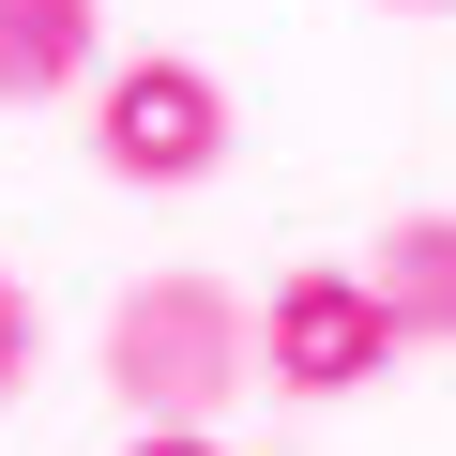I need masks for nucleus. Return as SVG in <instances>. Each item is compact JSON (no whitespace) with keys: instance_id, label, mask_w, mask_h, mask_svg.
Here are the masks:
<instances>
[{"instance_id":"nucleus-6","label":"nucleus","mask_w":456,"mask_h":456,"mask_svg":"<svg viewBox=\"0 0 456 456\" xmlns=\"http://www.w3.org/2000/svg\"><path fill=\"white\" fill-rule=\"evenodd\" d=\"M31 350H46V320H31V289L0 274V411H16V380H31Z\"/></svg>"},{"instance_id":"nucleus-3","label":"nucleus","mask_w":456,"mask_h":456,"mask_svg":"<svg viewBox=\"0 0 456 456\" xmlns=\"http://www.w3.org/2000/svg\"><path fill=\"white\" fill-rule=\"evenodd\" d=\"M395 350H411V335L380 320V289H365L350 259H289V274L259 289V380H289V395H365Z\"/></svg>"},{"instance_id":"nucleus-4","label":"nucleus","mask_w":456,"mask_h":456,"mask_svg":"<svg viewBox=\"0 0 456 456\" xmlns=\"http://www.w3.org/2000/svg\"><path fill=\"white\" fill-rule=\"evenodd\" d=\"M107 77V0H0V107H61Z\"/></svg>"},{"instance_id":"nucleus-5","label":"nucleus","mask_w":456,"mask_h":456,"mask_svg":"<svg viewBox=\"0 0 456 456\" xmlns=\"http://www.w3.org/2000/svg\"><path fill=\"white\" fill-rule=\"evenodd\" d=\"M365 289L411 350H456V213H395L380 244H365Z\"/></svg>"},{"instance_id":"nucleus-1","label":"nucleus","mask_w":456,"mask_h":456,"mask_svg":"<svg viewBox=\"0 0 456 456\" xmlns=\"http://www.w3.org/2000/svg\"><path fill=\"white\" fill-rule=\"evenodd\" d=\"M244 365H259V320H244L228 274H137L107 305V395H122V426H213L244 395Z\"/></svg>"},{"instance_id":"nucleus-8","label":"nucleus","mask_w":456,"mask_h":456,"mask_svg":"<svg viewBox=\"0 0 456 456\" xmlns=\"http://www.w3.org/2000/svg\"><path fill=\"white\" fill-rule=\"evenodd\" d=\"M411 16H426V0H411Z\"/></svg>"},{"instance_id":"nucleus-2","label":"nucleus","mask_w":456,"mask_h":456,"mask_svg":"<svg viewBox=\"0 0 456 456\" xmlns=\"http://www.w3.org/2000/svg\"><path fill=\"white\" fill-rule=\"evenodd\" d=\"M92 152H107V183H213L228 167V77L183 46H137L92 92Z\"/></svg>"},{"instance_id":"nucleus-7","label":"nucleus","mask_w":456,"mask_h":456,"mask_svg":"<svg viewBox=\"0 0 456 456\" xmlns=\"http://www.w3.org/2000/svg\"><path fill=\"white\" fill-rule=\"evenodd\" d=\"M122 456H228V441H213V426H137Z\"/></svg>"}]
</instances>
